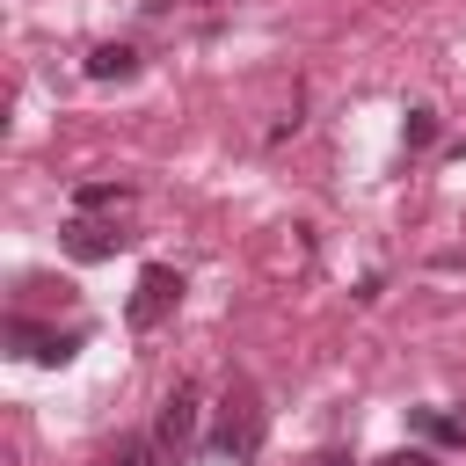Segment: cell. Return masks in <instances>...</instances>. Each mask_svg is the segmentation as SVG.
<instances>
[{
  "mask_svg": "<svg viewBox=\"0 0 466 466\" xmlns=\"http://www.w3.org/2000/svg\"><path fill=\"white\" fill-rule=\"evenodd\" d=\"M262 400H255V386H233L226 400H218V430H211V444L226 451V459H255L262 451Z\"/></svg>",
  "mask_w": 466,
  "mask_h": 466,
  "instance_id": "obj_1",
  "label": "cell"
},
{
  "mask_svg": "<svg viewBox=\"0 0 466 466\" xmlns=\"http://www.w3.org/2000/svg\"><path fill=\"white\" fill-rule=\"evenodd\" d=\"M109 466H153V444H138V437H124V444L109 451Z\"/></svg>",
  "mask_w": 466,
  "mask_h": 466,
  "instance_id": "obj_10",
  "label": "cell"
},
{
  "mask_svg": "<svg viewBox=\"0 0 466 466\" xmlns=\"http://www.w3.org/2000/svg\"><path fill=\"white\" fill-rule=\"evenodd\" d=\"M175 299H182V277L175 269H146L138 291H131V328H160L175 313Z\"/></svg>",
  "mask_w": 466,
  "mask_h": 466,
  "instance_id": "obj_3",
  "label": "cell"
},
{
  "mask_svg": "<svg viewBox=\"0 0 466 466\" xmlns=\"http://www.w3.org/2000/svg\"><path fill=\"white\" fill-rule=\"evenodd\" d=\"M400 131H408V146H430V138H437V109H408Z\"/></svg>",
  "mask_w": 466,
  "mask_h": 466,
  "instance_id": "obj_9",
  "label": "cell"
},
{
  "mask_svg": "<svg viewBox=\"0 0 466 466\" xmlns=\"http://www.w3.org/2000/svg\"><path fill=\"white\" fill-rule=\"evenodd\" d=\"M15 342H22L29 357H44V364H66V357L80 350V335H44V328H15Z\"/></svg>",
  "mask_w": 466,
  "mask_h": 466,
  "instance_id": "obj_7",
  "label": "cell"
},
{
  "mask_svg": "<svg viewBox=\"0 0 466 466\" xmlns=\"http://www.w3.org/2000/svg\"><path fill=\"white\" fill-rule=\"evenodd\" d=\"M197 422H204V393H197V386H175V393L160 400V422H153V444H167V451H182V444L197 437Z\"/></svg>",
  "mask_w": 466,
  "mask_h": 466,
  "instance_id": "obj_2",
  "label": "cell"
},
{
  "mask_svg": "<svg viewBox=\"0 0 466 466\" xmlns=\"http://www.w3.org/2000/svg\"><path fill=\"white\" fill-rule=\"evenodd\" d=\"M320 466H350V459H342V451H328V459H320Z\"/></svg>",
  "mask_w": 466,
  "mask_h": 466,
  "instance_id": "obj_12",
  "label": "cell"
},
{
  "mask_svg": "<svg viewBox=\"0 0 466 466\" xmlns=\"http://www.w3.org/2000/svg\"><path fill=\"white\" fill-rule=\"evenodd\" d=\"M87 73H95V80H131V73H138V51H131V44H95V51H87Z\"/></svg>",
  "mask_w": 466,
  "mask_h": 466,
  "instance_id": "obj_5",
  "label": "cell"
},
{
  "mask_svg": "<svg viewBox=\"0 0 466 466\" xmlns=\"http://www.w3.org/2000/svg\"><path fill=\"white\" fill-rule=\"evenodd\" d=\"M66 248H73L80 262H102V255H116V248H124V233H116V226H102L95 211H73V226H66Z\"/></svg>",
  "mask_w": 466,
  "mask_h": 466,
  "instance_id": "obj_4",
  "label": "cell"
},
{
  "mask_svg": "<svg viewBox=\"0 0 466 466\" xmlns=\"http://www.w3.org/2000/svg\"><path fill=\"white\" fill-rule=\"evenodd\" d=\"M131 204V182H80L73 189V211H124Z\"/></svg>",
  "mask_w": 466,
  "mask_h": 466,
  "instance_id": "obj_6",
  "label": "cell"
},
{
  "mask_svg": "<svg viewBox=\"0 0 466 466\" xmlns=\"http://www.w3.org/2000/svg\"><path fill=\"white\" fill-rule=\"evenodd\" d=\"M415 422H422V437H437V444H466V415H437V408H422Z\"/></svg>",
  "mask_w": 466,
  "mask_h": 466,
  "instance_id": "obj_8",
  "label": "cell"
},
{
  "mask_svg": "<svg viewBox=\"0 0 466 466\" xmlns=\"http://www.w3.org/2000/svg\"><path fill=\"white\" fill-rule=\"evenodd\" d=\"M379 466H430V451H393V459H379Z\"/></svg>",
  "mask_w": 466,
  "mask_h": 466,
  "instance_id": "obj_11",
  "label": "cell"
}]
</instances>
